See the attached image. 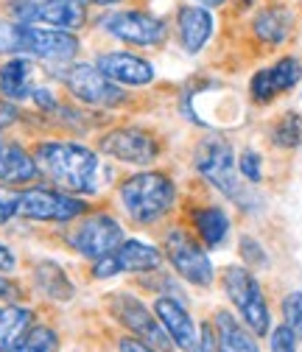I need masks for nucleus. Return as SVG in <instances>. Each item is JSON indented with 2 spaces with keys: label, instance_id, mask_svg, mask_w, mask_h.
I'll return each mask as SVG.
<instances>
[{
  "label": "nucleus",
  "instance_id": "f257e3e1",
  "mask_svg": "<svg viewBox=\"0 0 302 352\" xmlns=\"http://www.w3.org/2000/svg\"><path fill=\"white\" fill-rule=\"evenodd\" d=\"M34 160L39 165V173L76 196H90L101 188V157L73 140H45L34 148Z\"/></svg>",
  "mask_w": 302,
  "mask_h": 352
},
{
  "label": "nucleus",
  "instance_id": "f03ea898",
  "mask_svg": "<svg viewBox=\"0 0 302 352\" xmlns=\"http://www.w3.org/2000/svg\"><path fill=\"white\" fill-rule=\"evenodd\" d=\"M118 199L123 212L129 215V221L149 227L171 212V207L177 201V185L162 170H140L120 182Z\"/></svg>",
  "mask_w": 302,
  "mask_h": 352
},
{
  "label": "nucleus",
  "instance_id": "7ed1b4c3",
  "mask_svg": "<svg viewBox=\"0 0 302 352\" xmlns=\"http://www.w3.org/2000/svg\"><path fill=\"white\" fill-rule=\"evenodd\" d=\"M81 42L73 31L25 25V23H0V54L45 59V62H67L78 54Z\"/></svg>",
  "mask_w": 302,
  "mask_h": 352
},
{
  "label": "nucleus",
  "instance_id": "20e7f679",
  "mask_svg": "<svg viewBox=\"0 0 302 352\" xmlns=\"http://www.w3.org/2000/svg\"><path fill=\"white\" fill-rule=\"evenodd\" d=\"M193 165H196V170L204 176V179L215 190L224 193L238 207L249 210V204L255 199H252L249 188L238 179V160H235L233 146L224 138H207V140H202L199 148H196Z\"/></svg>",
  "mask_w": 302,
  "mask_h": 352
},
{
  "label": "nucleus",
  "instance_id": "39448f33",
  "mask_svg": "<svg viewBox=\"0 0 302 352\" xmlns=\"http://www.w3.org/2000/svg\"><path fill=\"white\" fill-rule=\"evenodd\" d=\"M222 288L233 307L241 314V322L255 333V336H266L272 327V314L266 305V294L257 283V277L246 266H230L222 274Z\"/></svg>",
  "mask_w": 302,
  "mask_h": 352
},
{
  "label": "nucleus",
  "instance_id": "423d86ee",
  "mask_svg": "<svg viewBox=\"0 0 302 352\" xmlns=\"http://www.w3.org/2000/svg\"><path fill=\"white\" fill-rule=\"evenodd\" d=\"M17 215L28 221H48V224H67L87 212V201L62 188H25L14 193Z\"/></svg>",
  "mask_w": 302,
  "mask_h": 352
},
{
  "label": "nucleus",
  "instance_id": "0eeeda50",
  "mask_svg": "<svg viewBox=\"0 0 302 352\" xmlns=\"http://www.w3.org/2000/svg\"><path fill=\"white\" fill-rule=\"evenodd\" d=\"M6 12L14 23L59 31H78L87 23V6L81 0H9Z\"/></svg>",
  "mask_w": 302,
  "mask_h": 352
},
{
  "label": "nucleus",
  "instance_id": "6e6552de",
  "mask_svg": "<svg viewBox=\"0 0 302 352\" xmlns=\"http://www.w3.org/2000/svg\"><path fill=\"white\" fill-rule=\"evenodd\" d=\"M107 307H109V314L132 333L135 338L146 341L149 346L160 349V352H171V349H177L174 341H171V336L165 333V327L160 324L157 314L149 311V305H143L135 294H129V291H115L109 299H107Z\"/></svg>",
  "mask_w": 302,
  "mask_h": 352
},
{
  "label": "nucleus",
  "instance_id": "1a4fd4ad",
  "mask_svg": "<svg viewBox=\"0 0 302 352\" xmlns=\"http://www.w3.org/2000/svg\"><path fill=\"white\" fill-rule=\"evenodd\" d=\"M101 28L109 36L126 42V45H140V48H157L168 39V23L140 9L109 12L107 17H101Z\"/></svg>",
  "mask_w": 302,
  "mask_h": 352
},
{
  "label": "nucleus",
  "instance_id": "9d476101",
  "mask_svg": "<svg viewBox=\"0 0 302 352\" xmlns=\"http://www.w3.org/2000/svg\"><path fill=\"white\" fill-rule=\"evenodd\" d=\"M165 257L171 260V266L177 269V274L185 277L191 285H199V288L213 285V280H215L213 263H210L207 252L202 249V243L193 241V235L188 230L177 227L165 235Z\"/></svg>",
  "mask_w": 302,
  "mask_h": 352
},
{
  "label": "nucleus",
  "instance_id": "9b49d317",
  "mask_svg": "<svg viewBox=\"0 0 302 352\" xmlns=\"http://www.w3.org/2000/svg\"><path fill=\"white\" fill-rule=\"evenodd\" d=\"M160 266H162V252L157 246L138 238H123V243L115 252L93 260V277L109 280L115 274H143V272H157Z\"/></svg>",
  "mask_w": 302,
  "mask_h": 352
},
{
  "label": "nucleus",
  "instance_id": "f8f14e48",
  "mask_svg": "<svg viewBox=\"0 0 302 352\" xmlns=\"http://www.w3.org/2000/svg\"><path fill=\"white\" fill-rule=\"evenodd\" d=\"M123 227L115 215L109 212H96L87 215L84 221H78V227L67 235V243L87 260H98L107 257L109 252H115L123 243Z\"/></svg>",
  "mask_w": 302,
  "mask_h": 352
},
{
  "label": "nucleus",
  "instance_id": "ddd939ff",
  "mask_svg": "<svg viewBox=\"0 0 302 352\" xmlns=\"http://www.w3.org/2000/svg\"><path fill=\"white\" fill-rule=\"evenodd\" d=\"M65 87H67V93L81 101V104H87V107H118L126 101V93H123V87L109 81L96 65H87V62H81V65H73L67 73H65Z\"/></svg>",
  "mask_w": 302,
  "mask_h": 352
},
{
  "label": "nucleus",
  "instance_id": "4468645a",
  "mask_svg": "<svg viewBox=\"0 0 302 352\" xmlns=\"http://www.w3.org/2000/svg\"><path fill=\"white\" fill-rule=\"evenodd\" d=\"M98 148L126 165H151L160 157V140L151 135L149 129L140 126H118L98 140Z\"/></svg>",
  "mask_w": 302,
  "mask_h": 352
},
{
  "label": "nucleus",
  "instance_id": "2eb2a0df",
  "mask_svg": "<svg viewBox=\"0 0 302 352\" xmlns=\"http://www.w3.org/2000/svg\"><path fill=\"white\" fill-rule=\"evenodd\" d=\"M302 78V62L296 56H283L280 62H274L272 67L257 70L249 81V96L255 104H269L277 96L294 90Z\"/></svg>",
  "mask_w": 302,
  "mask_h": 352
},
{
  "label": "nucleus",
  "instance_id": "dca6fc26",
  "mask_svg": "<svg viewBox=\"0 0 302 352\" xmlns=\"http://www.w3.org/2000/svg\"><path fill=\"white\" fill-rule=\"evenodd\" d=\"M96 67L120 87H146L154 81V65L143 56H135L129 51H109L98 54Z\"/></svg>",
  "mask_w": 302,
  "mask_h": 352
},
{
  "label": "nucleus",
  "instance_id": "f3484780",
  "mask_svg": "<svg viewBox=\"0 0 302 352\" xmlns=\"http://www.w3.org/2000/svg\"><path fill=\"white\" fill-rule=\"evenodd\" d=\"M154 314L160 319V324L165 327V333L171 336V341H174L177 349L182 352H191L199 341V327L193 322V316L182 307V302L171 299V296H160L154 302Z\"/></svg>",
  "mask_w": 302,
  "mask_h": 352
},
{
  "label": "nucleus",
  "instance_id": "a211bd4d",
  "mask_svg": "<svg viewBox=\"0 0 302 352\" xmlns=\"http://www.w3.org/2000/svg\"><path fill=\"white\" fill-rule=\"evenodd\" d=\"M174 25H177L180 45H182L188 54H199V51L207 45V42H210L213 31H215L213 14H210L204 6H196V3H182V6L177 9Z\"/></svg>",
  "mask_w": 302,
  "mask_h": 352
},
{
  "label": "nucleus",
  "instance_id": "6ab92c4d",
  "mask_svg": "<svg viewBox=\"0 0 302 352\" xmlns=\"http://www.w3.org/2000/svg\"><path fill=\"white\" fill-rule=\"evenodd\" d=\"M39 179V165L20 143L0 140V188H17Z\"/></svg>",
  "mask_w": 302,
  "mask_h": 352
},
{
  "label": "nucleus",
  "instance_id": "aec40b11",
  "mask_svg": "<svg viewBox=\"0 0 302 352\" xmlns=\"http://www.w3.org/2000/svg\"><path fill=\"white\" fill-rule=\"evenodd\" d=\"M215 341H219V352H261L255 341V333L230 311L215 314Z\"/></svg>",
  "mask_w": 302,
  "mask_h": 352
},
{
  "label": "nucleus",
  "instance_id": "412c9836",
  "mask_svg": "<svg viewBox=\"0 0 302 352\" xmlns=\"http://www.w3.org/2000/svg\"><path fill=\"white\" fill-rule=\"evenodd\" d=\"M31 76H34V65L28 56H12L0 65V93L6 96V101H23L34 96Z\"/></svg>",
  "mask_w": 302,
  "mask_h": 352
},
{
  "label": "nucleus",
  "instance_id": "4be33fe9",
  "mask_svg": "<svg viewBox=\"0 0 302 352\" xmlns=\"http://www.w3.org/2000/svg\"><path fill=\"white\" fill-rule=\"evenodd\" d=\"M291 28H294V14L285 6H266L252 20L255 36L266 42V45H280V42H285Z\"/></svg>",
  "mask_w": 302,
  "mask_h": 352
},
{
  "label": "nucleus",
  "instance_id": "5701e85b",
  "mask_svg": "<svg viewBox=\"0 0 302 352\" xmlns=\"http://www.w3.org/2000/svg\"><path fill=\"white\" fill-rule=\"evenodd\" d=\"M193 218V230L199 235V241L207 246V249H215L222 246L230 235V218L222 207H199L191 212Z\"/></svg>",
  "mask_w": 302,
  "mask_h": 352
},
{
  "label": "nucleus",
  "instance_id": "b1692460",
  "mask_svg": "<svg viewBox=\"0 0 302 352\" xmlns=\"http://www.w3.org/2000/svg\"><path fill=\"white\" fill-rule=\"evenodd\" d=\"M34 327V314L20 305L0 307V352H14L25 333Z\"/></svg>",
  "mask_w": 302,
  "mask_h": 352
},
{
  "label": "nucleus",
  "instance_id": "393cba45",
  "mask_svg": "<svg viewBox=\"0 0 302 352\" xmlns=\"http://www.w3.org/2000/svg\"><path fill=\"white\" fill-rule=\"evenodd\" d=\"M34 283H36V288L45 294V296H51V299H70L73 296V283L67 280V274L56 266V263H51V260H42V263H36V269H34Z\"/></svg>",
  "mask_w": 302,
  "mask_h": 352
},
{
  "label": "nucleus",
  "instance_id": "a878e982",
  "mask_svg": "<svg viewBox=\"0 0 302 352\" xmlns=\"http://www.w3.org/2000/svg\"><path fill=\"white\" fill-rule=\"evenodd\" d=\"M14 352H59V336L48 324H34Z\"/></svg>",
  "mask_w": 302,
  "mask_h": 352
},
{
  "label": "nucleus",
  "instance_id": "bb28decb",
  "mask_svg": "<svg viewBox=\"0 0 302 352\" xmlns=\"http://www.w3.org/2000/svg\"><path fill=\"white\" fill-rule=\"evenodd\" d=\"M272 140L280 148H296L302 143V118L296 112H285L272 129Z\"/></svg>",
  "mask_w": 302,
  "mask_h": 352
},
{
  "label": "nucleus",
  "instance_id": "cd10ccee",
  "mask_svg": "<svg viewBox=\"0 0 302 352\" xmlns=\"http://www.w3.org/2000/svg\"><path fill=\"white\" fill-rule=\"evenodd\" d=\"M283 324L296 338H302V291H291L283 299Z\"/></svg>",
  "mask_w": 302,
  "mask_h": 352
},
{
  "label": "nucleus",
  "instance_id": "c85d7f7f",
  "mask_svg": "<svg viewBox=\"0 0 302 352\" xmlns=\"http://www.w3.org/2000/svg\"><path fill=\"white\" fill-rule=\"evenodd\" d=\"M238 170L241 176L249 182V185H257L263 179V165H261V154L257 151H244L241 160H238Z\"/></svg>",
  "mask_w": 302,
  "mask_h": 352
},
{
  "label": "nucleus",
  "instance_id": "c756f323",
  "mask_svg": "<svg viewBox=\"0 0 302 352\" xmlns=\"http://www.w3.org/2000/svg\"><path fill=\"white\" fill-rule=\"evenodd\" d=\"M296 341L299 338L285 324H280V327L272 330V352H296Z\"/></svg>",
  "mask_w": 302,
  "mask_h": 352
},
{
  "label": "nucleus",
  "instance_id": "7c9ffc66",
  "mask_svg": "<svg viewBox=\"0 0 302 352\" xmlns=\"http://www.w3.org/2000/svg\"><path fill=\"white\" fill-rule=\"evenodd\" d=\"M191 352H219V341H215V327L213 324H204L199 330V341Z\"/></svg>",
  "mask_w": 302,
  "mask_h": 352
},
{
  "label": "nucleus",
  "instance_id": "2f4dec72",
  "mask_svg": "<svg viewBox=\"0 0 302 352\" xmlns=\"http://www.w3.org/2000/svg\"><path fill=\"white\" fill-rule=\"evenodd\" d=\"M20 120V109L12 104V101H0V131L3 129H9V126H14Z\"/></svg>",
  "mask_w": 302,
  "mask_h": 352
},
{
  "label": "nucleus",
  "instance_id": "473e14b6",
  "mask_svg": "<svg viewBox=\"0 0 302 352\" xmlns=\"http://www.w3.org/2000/svg\"><path fill=\"white\" fill-rule=\"evenodd\" d=\"M17 269V254L12 252L9 243L0 241V274H12Z\"/></svg>",
  "mask_w": 302,
  "mask_h": 352
},
{
  "label": "nucleus",
  "instance_id": "72a5a7b5",
  "mask_svg": "<svg viewBox=\"0 0 302 352\" xmlns=\"http://www.w3.org/2000/svg\"><path fill=\"white\" fill-rule=\"evenodd\" d=\"M20 296H23V288H20L14 280H9V277L0 274V302H14V299H20Z\"/></svg>",
  "mask_w": 302,
  "mask_h": 352
},
{
  "label": "nucleus",
  "instance_id": "f704fd0d",
  "mask_svg": "<svg viewBox=\"0 0 302 352\" xmlns=\"http://www.w3.org/2000/svg\"><path fill=\"white\" fill-rule=\"evenodd\" d=\"M118 349L120 352H160V349H154V346H149L146 341H140V338H129V336H123L120 341H118Z\"/></svg>",
  "mask_w": 302,
  "mask_h": 352
},
{
  "label": "nucleus",
  "instance_id": "c9c22d12",
  "mask_svg": "<svg viewBox=\"0 0 302 352\" xmlns=\"http://www.w3.org/2000/svg\"><path fill=\"white\" fill-rule=\"evenodd\" d=\"M14 215H17V201H14V196H0V227H3L6 221H12Z\"/></svg>",
  "mask_w": 302,
  "mask_h": 352
},
{
  "label": "nucleus",
  "instance_id": "e433bc0d",
  "mask_svg": "<svg viewBox=\"0 0 302 352\" xmlns=\"http://www.w3.org/2000/svg\"><path fill=\"white\" fill-rule=\"evenodd\" d=\"M191 3L204 6V9H219V6H224V3H227V0H191Z\"/></svg>",
  "mask_w": 302,
  "mask_h": 352
},
{
  "label": "nucleus",
  "instance_id": "4c0bfd02",
  "mask_svg": "<svg viewBox=\"0 0 302 352\" xmlns=\"http://www.w3.org/2000/svg\"><path fill=\"white\" fill-rule=\"evenodd\" d=\"M84 6H112V3H118V0H81Z\"/></svg>",
  "mask_w": 302,
  "mask_h": 352
}]
</instances>
